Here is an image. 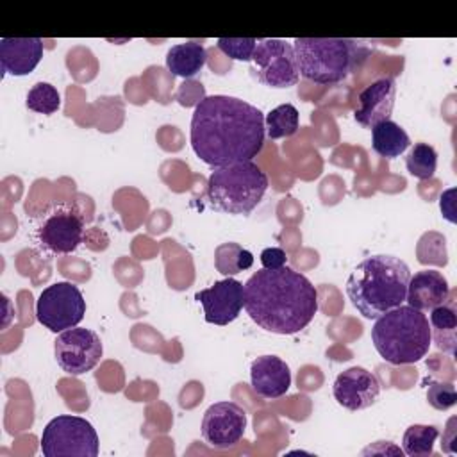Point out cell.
Here are the masks:
<instances>
[{"mask_svg":"<svg viewBox=\"0 0 457 457\" xmlns=\"http://www.w3.org/2000/svg\"><path fill=\"white\" fill-rule=\"evenodd\" d=\"M241 246L237 243H223L214 252V264L220 273L223 275H236L241 271L239 268V257H241Z\"/></svg>","mask_w":457,"mask_h":457,"instance_id":"4316f807","label":"cell"},{"mask_svg":"<svg viewBox=\"0 0 457 457\" xmlns=\"http://www.w3.org/2000/svg\"><path fill=\"white\" fill-rule=\"evenodd\" d=\"M257 80L270 87H291L300 80V71L293 45L284 39H257L252 55Z\"/></svg>","mask_w":457,"mask_h":457,"instance_id":"9c48e42d","label":"cell"},{"mask_svg":"<svg viewBox=\"0 0 457 457\" xmlns=\"http://www.w3.org/2000/svg\"><path fill=\"white\" fill-rule=\"evenodd\" d=\"M450 295L446 277L436 270L416 271L407 284V305L418 311H430L443 303Z\"/></svg>","mask_w":457,"mask_h":457,"instance_id":"ac0fdd59","label":"cell"},{"mask_svg":"<svg viewBox=\"0 0 457 457\" xmlns=\"http://www.w3.org/2000/svg\"><path fill=\"white\" fill-rule=\"evenodd\" d=\"M293 50L300 75L323 86L343 82L364 55L350 37H296Z\"/></svg>","mask_w":457,"mask_h":457,"instance_id":"5b68a950","label":"cell"},{"mask_svg":"<svg viewBox=\"0 0 457 457\" xmlns=\"http://www.w3.org/2000/svg\"><path fill=\"white\" fill-rule=\"evenodd\" d=\"M84 314L86 300L82 291L66 280L46 286L36 302V318L50 332L77 327Z\"/></svg>","mask_w":457,"mask_h":457,"instance_id":"ba28073f","label":"cell"},{"mask_svg":"<svg viewBox=\"0 0 457 457\" xmlns=\"http://www.w3.org/2000/svg\"><path fill=\"white\" fill-rule=\"evenodd\" d=\"M453 423H455V418H450V420H448V427H446L448 437H445V436H443V443H441V448H443L446 453H455V452H457V446H455V428H453Z\"/></svg>","mask_w":457,"mask_h":457,"instance_id":"4dcf8cb0","label":"cell"},{"mask_svg":"<svg viewBox=\"0 0 457 457\" xmlns=\"http://www.w3.org/2000/svg\"><path fill=\"white\" fill-rule=\"evenodd\" d=\"M250 382L259 396L275 400L287 393L291 386V371L280 357L261 355L250 364Z\"/></svg>","mask_w":457,"mask_h":457,"instance_id":"2e32d148","label":"cell"},{"mask_svg":"<svg viewBox=\"0 0 457 457\" xmlns=\"http://www.w3.org/2000/svg\"><path fill=\"white\" fill-rule=\"evenodd\" d=\"M54 353L62 371L68 375H82L100 362L104 346L95 330L71 327L55 337Z\"/></svg>","mask_w":457,"mask_h":457,"instance_id":"30bf717a","label":"cell"},{"mask_svg":"<svg viewBox=\"0 0 457 457\" xmlns=\"http://www.w3.org/2000/svg\"><path fill=\"white\" fill-rule=\"evenodd\" d=\"M377 445L382 446V448H377L375 445H373V446L370 445V446L364 448L361 453H362V455H368V453H380V455H384V453H393V455H402V453H403L402 448L395 446V445L389 443V441H377Z\"/></svg>","mask_w":457,"mask_h":457,"instance_id":"f546056e","label":"cell"},{"mask_svg":"<svg viewBox=\"0 0 457 457\" xmlns=\"http://www.w3.org/2000/svg\"><path fill=\"white\" fill-rule=\"evenodd\" d=\"M411 145L407 132L393 120L377 123L371 129V148L386 159H395L402 155Z\"/></svg>","mask_w":457,"mask_h":457,"instance_id":"44dd1931","label":"cell"},{"mask_svg":"<svg viewBox=\"0 0 457 457\" xmlns=\"http://www.w3.org/2000/svg\"><path fill=\"white\" fill-rule=\"evenodd\" d=\"M407 171L421 180L432 179L437 168V152L428 143H416L405 157Z\"/></svg>","mask_w":457,"mask_h":457,"instance_id":"cb8c5ba5","label":"cell"},{"mask_svg":"<svg viewBox=\"0 0 457 457\" xmlns=\"http://www.w3.org/2000/svg\"><path fill=\"white\" fill-rule=\"evenodd\" d=\"M245 309L253 323L271 334H296L318 312V289L287 266L262 268L245 282Z\"/></svg>","mask_w":457,"mask_h":457,"instance_id":"7a4b0ae2","label":"cell"},{"mask_svg":"<svg viewBox=\"0 0 457 457\" xmlns=\"http://www.w3.org/2000/svg\"><path fill=\"white\" fill-rule=\"evenodd\" d=\"M286 261H287L286 252L278 246H270L261 252V264L264 270H278L286 266Z\"/></svg>","mask_w":457,"mask_h":457,"instance_id":"f1b7e54d","label":"cell"},{"mask_svg":"<svg viewBox=\"0 0 457 457\" xmlns=\"http://www.w3.org/2000/svg\"><path fill=\"white\" fill-rule=\"evenodd\" d=\"M264 114L236 96L209 95L191 116V148L212 168L252 161L264 146Z\"/></svg>","mask_w":457,"mask_h":457,"instance_id":"6da1fadb","label":"cell"},{"mask_svg":"<svg viewBox=\"0 0 457 457\" xmlns=\"http://www.w3.org/2000/svg\"><path fill=\"white\" fill-rule=\"evenodd\" d=\"M396 96V84L391 77H382L366 86L359 96L353 109V118L359 125L373 129L377 123L391 118Z\"/></svg>","mask_w":457,"mask_h":457,"instance_id":"9a60e30c","label":"cell"},{"mask_svg":"<svg viewBox=\"0 0 457 457\" xmlns=\"http://www.w3.org/2000/svg\"><path fill=\"white\" fill-rule=\"evenodd\" d=\"M298 125H300V114L293 104H282L271 109L264 118V127L270 139L289 137L296 134Z\"/></svg>","mask_w":457,"mask_h":457,"instance_id":"7402d4cb","label":"cell"},{"mask_svg":"<svg viewBox=\"0 0 457 457\" xmlns=\"http://www.w3.org/2000/svg\"><path fill=\"white\" fill-rule=\"evenodd\" d=\"M195 298L204 307L205 321L223 327L232 323L245 307V286L239 280L227 277L214 282L211 287L198 291Z\"/></svg>","mask_w":457,"mask_h":457,"instance_id":"4fadbf2b","label":"cell"},{"mask_svg":"<svg viewBox=\"0 0 457 457\" xmlns=\"http://www.w3.org/2000/svg\"><path fill=\"white\" fill-rule=\"evenodd\" d=\"M207 62V50L198 41H186L173 45L166 54V68L175 77L191 79Z\"/></svg>","mask_w":457,"mask_h":457,"instance_id":"ffe728a7","label":"cell"},{"mask_svg":"<svg viewBox=\"0 0 457 457\" xmlns=\"http://www.w3.org/2000/svg\"><path fill=\"white\" fill-rule=\"evenodd\" d=\"M428 403L437 411H448L457 403L455 386L450 382H430L427 389Z\"/></svg>","mask_w":457,"mask_h":457,"instance_id":"83f0119b","label":"cell"},{"mask_svg":"<svg viewBox=\"0 0 457 457\" xmlns=\"http://www.w3.org/2000/svg\"><path fill=\"white\" fill-rule=\"evenodd\" d=\"M430 332L437 348L455 355V330H457V311H455V291L450 289L448 298L437 307L430 309Z\"/></svg>","mask_w":457,"mask_h":457,"instance_id":"d6986e66","label":"cell"},{"mask_svg":"<svg viewBox=\"0 0 457 457\" xmlns=\"http://www.w3.org/2000/svg\"><path fill=\"white\" fill-rule=\"evenodd\" d=\"M268 189L266 173L253 162L214 168L207 180V202L227 214H250Z\"/></svg>","mask_w":457,"mask_h":457,"instance_id":"8992f818","label":"cell"},{"mask_svg":"<svg viewBox=\"0 0 457 457\" xmlns=\"http://www.w3.org/2000/svg\"><path fill=\"white\" fill-rule=\"evenodd\" d=\"M98 450L96 430L80 416L59 414L43 428L41 452L45 457H96Z\"/></svg>","mask_w":457,"mask_h":457,"instance_id":"52a82bcc","label":"cell"},{"mask_svg":"<svg viewBox=\"0 0 457 457\" xmlns=\"http://www.w3.org/2000/svg\"><path fill=\"white\" fill-rule=\"evenodd\" d=\"M409 278L411 270L400 257L377 253L353 268L346 295L366 320H377L405 302Z\"/></svg>","mask_w":457,"mask_h":457,"instance_id":"3957f363","label":"cell"},{"mask_svg":"<svg viewBox=\"0 0 457 457\" xmlns=\"http://www.w3.org/2000/svg\"><path fill=\"white\" fill-rule=\"evenodd\" d=\"M25 105L39 114H54L61 107V95L52 84L37 82L30 87Z\"/></svg>","mask_w":457,"mask_h":457,"instance_id":"d4e9b609","label":"cell"},{"mask_svg":"<svg viewBox=\"0 0 457 457\" xmlns=\"http://www.w3.org/2000/svg\"><path fill=\"white\" fill-rule=\"evenodd\" d=\"M371 341L384 361L414 364L428 353L432 343L428 318L411 305H398L375 320Z\"/></svg>","mask_w":457,"mask_h":457,"instance_id":"277c9868","label":"cell"},{"mask_svg":"<svg viewBox=\"0 0 457 457\" xmlns=\"http://www.w3.org/2000/svg\"><path fill=\"white\" fill-rule=\"evenodd\" d=\"M84 237V221L82 216L66 207H57L36 230V239L41 248L50 253H71L79 248Z\"/></svg>","mask_w":457,"mask_h":457,"instance_id":"8fae6325","label":"cell"},{"mask_svg":"<svg viewBox=\"0 0 457 457\" xmlns=\"http://www.w3.org/2000/svg\"><path fill=\"white\" fill-rule=\"evenodd\" d=\"M41 37H2L0 39V68L2 73L14 77L29 75L43 57Z\"/></svg>","mask_w":457,"mask_h":457,"instance_id":"e0dca14e","label":"cell"},{"mask_svg":"<svg viewBox=\"0 0 457 457\" xmlns=\"http://www.w3.org/2000/svg\"><path fill=\"white\" fill-rule=\"evenodd\" d=\"M246 428V412L234 402H216L202 420V436L214 448H228L241 441Z\"/></svg>","mask_w":457,"mask_h":457,"instance_id":"7c38bea8","label":"cell"},{"mask_svg":"<svg viewBox=\"0 0 457 457\" xmlns=\"http://www.w3.org/2000/svg\"><path fill=\"white\" fill-rule=\"evenodd\" d=\"M439 437V428L434 425H411L403 432L402 450L409 457H428L434 453V443Z\"/></svg>","mask_w":457,"mask_h":457,"instance_id":"603a6c76","label":"cell"},{"mask_svg":"<svg viewBox=\"0 0 457 457\" xmlns=\"http://www.w3.org/2000/svg\"><path fill=\"white\" fill-rule=\"evenodd\" d=\"M336 402L348 411H362L373 405L380 395V382L375 373L361 366L341 371L332 386Z\"/></svg>","mask_w":457,"mask_h":457,"instance_id":"5bb4252c","label":"cell"},{"mask_svg":"<svg viewBox=\"0 0 457 457\" xmlns=\"http://www.w3.org/2000/svg\"><path fill=\"white\" fill-rule=\"evenodd\" d=\"M218 48L236 61H252L257 39L255 37H220Z\"/></svg>","mask_w":457,"mask_h":457,"instance_id":"484cf974","label":"cell"}]
</instances>
